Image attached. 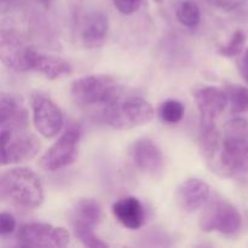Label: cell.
<instances>
[{"mask_svg": "<svg viewBox=\"0 0 248 248\" xmlns=\"http://www.w3.org/2000/svg\"><path fill=\"white\" fill-rule=\"evenodd\" d=\"M0 195L17 207L34 210L43 205L44 188L35 172L27 167H14L0 177Z\"/></svg>", "mask_w": 248, "mask_h": 248, "instance_id": "1", "label": "cell"}, {"mask_svg": "<svg viewBox=\"0 0 248 248\" xmlns=\"http://www.w3.org/2000/svg\"><path fill=\"white\" fill-rule=\"evenodd\" d=\"M155 115L152 104L137 94H124L121 91L115 98L102 107L101 118L114 128H131L149 124Z\"/></svg>", "mask_w": 248, "mask_h": 248, "instance_id": "2", "label": "cell"}, {"mask_svg": "<svg viewBox=\"0 0 248 248\" xmlns=\"http://www.w3.org/2000/svg\"><path fill=\"white\" fill-rule=\"evenodd\" d=\"M121 87L108 75H86L74 80L70 86L72 99L81 108L104 107L113 101Z\"/></svg>", "mask_w": 248, "mask_h": 248, "instance_id": "3", "label": "cell"}, {"mask_svg": "<svg viewBox=\"0 0 248 248\" xmlns=\"http://www.w3.org/2000/svg\"><path fill=\"white\" fill-rule=\"evenodd\" d=\"M102 207L93 199H80L70 212V224L75 237L84 246L106 248L108 244L94 234V229L102 220Z\"/></svg>", "mask_w": 248, "mask_h": 248, "instance_id": "4", "label": "cell"}, {"mask_svg": "<svg viewBox=\"0 0 248 248\" xmlns=\"http://www.w3.org/2000/svg\"><path fill=\"white\" fill-rule=\"evenodd\" d=\"M199 225L205 232H219L227 236H234L241 230L242 217L232 203L218 199L206 207Z\"/></svg>", "mask_w": 248, "mask_h": 248, "instance_id": "5", "label": "cell"}, {"mask_svg": "<svg viewBox=\"0 0 248 248\" xmlns=\"http://www.w3.org/2000/svg\"><path fill=\"white\" fill-rule=\"evenodd\" d=\"M81 140L79 125H70L39 160V166L47 172H56L77 160Z\"/></svg>", "mask_w": 248, "mask_h": 248, "instance_id": "6", "label": "cell"}, {"mask_svg": "<svg viewBox=\"0 0 248 248\" xmlns=\"http://www.w3.org/2000/svg\"><path fill=\"white\" fill-rule=\"evenodd\" d=\"M16 241L19 247L62 248L69 244V232L47 223H26L17 230Z\"/></svg>", "mask_w": 248, "mask_h": 248, "instance_id": "7", "label": "cell"}, {"mask_svg": "<svg viewBox=\"0 0 248 248\" xmlns=\"http://www.w3.org/2000/svg\"><path fill=\"white\" fill-rule=\"evenodd\" d=\"M1 166L21 164L34 159L40 152V140L27 130H0Z\"/></svg>", "mask_w": 248, "mask_h": 248, "instance_id": "8", "label": "cell"}, {"mask_svg": "<svg viewBox=\"0 0 248 248\" xmlns=\"http://www.w3.org/2000/svg\"><path fill=\"white\" fill-rule=\"evenodd\" d=\"M33 123L36 131L45 138H53L62 131L64 116L60 107L43 93L31 96Z\"/></svg>", "mask_w": 248, "mask_h": 248, "instance_id": "9", "label": "cell"}, {"mask_svg": "<svg viewBox=\"0 0 248 248\" xmlns=\"http://www.w3.org/2000/svg\"><path fill=\"white\" fill-rule=\"evenodd\" d=\"M34 48L17 31L2 29L0 35V57L6 67L16 72H27Z\"/></svg>", "mask_w": 248, "mask_h": 248, "instance_id": "10", "label": "cell"}, {"mask_svg": "<svg viewBox=\"0 0 248 248\" xmlns=\"http://www.w3.org/2000/svg\"><path fill=\"white\" fill-rule=\"evenodd\" d=\"M136 169L147 176L159 177L165 167V157L159 145L150 138H138L128 149Z\"/></svg>", "mask_w": 248, "mask_h": 248, "instance_id": "11", "label": "cell"}, {"mask_svg": "<svg viewBox=\"0 0 248 248\" xmlns=\"http://www.w3.org/2000/svg\"><path fill=\"white\" fill-rule=\"evenodd\" d=\"M220 169L229 176L248 173V138L223 137Z\"/></svg>", "mask_w": 248, "mask_h": 248, "instance_id": "12", "label": "cell"}, {"mask_svg": "<svg viewBox=\"0 0 248 248\" xmlns=\"http://www.w3.org/2000/svg\"><path fill=\"white\" fill-rule=\"evenodd\" d=\"M196 106L200 111V120L216 121L229 104L225 90L216 86H202L194 91Z\"/></svg>", "mask_w": 248, "mask_h": 248, "instance_id": "13", "label": "cell"}, {"mask_svg": "<svg viewBox=\"0 0 248 248\" xmlns=\"http://www.w3.org/2000/svg\"><path fill=\"white\" fill-rule=\"evenodd\" d=\"M211 186L200 178L186 179L177 189V203L184 212H195L207 202Z\"/></svg>", "mask_w": 248, "mask_h": 248, "instance_id": "14", "label": "cell"}, {"mask_svg": "<svg viewBox=\"0 0 248 248\" xmlns=\"http://www.w3.org/2000/svg\"><path fill=\"white\" fill-rule=\"evenodd\" d=\"M109 29V19L104 12L91 11L81 22V40L86 47L97 48L103 45Z\"/></svg>", "mask_w": 248, "mask_h": 248, "instance_id": "15", "label": "cell"}, {"mask_svg": "<svg viewBox=\"0 0 248 248\" xmlns=\"http://www.w3.org/2000/svg\"><path fill=\"white\" fill-rule=\"evenodd\" d=\"M113 215L123 227L128 230H137L144 224V207L137 198L126 196L113 203Z\"/></svg>", "mask_w": 248, "mask_h": 248, "instance_id": "16", "label": "cell"}, {"mask_svg": "<svg viewBox=\"0 0 248 248\" xmlns=\"http://www.w3.org/2000/svg\"><path fill=\"white\" fill-rule=\"evenodd\" d=\"M28 114L16 98L6 93L0 97V130H27Z\"/></svg>", "mask_w": 248, "mask_h": 248, "instance_id": "17", "label": "cell"}, {"mask_svg": "<svg viewBox=\"0 0 248 248\" xmlns=\"http://www.w3.org/2000/svg\"><path fill=\"white\" fill-rule=\"evenodd\" d=\"M29 69L40 73L41 75L50 80L67 77L73 70L69 62L63 58L57 57V56L40 55L35 50L33 51V55H31Z\"/></svg>", "mask_w": 248, "mask_h": 248, "instance_id": "18", "label": "cell"}, {"mask_svg": "<svg viewBox=\"0 0 248 248\" xmlns=\"http://www.w3.org/2000/svg\"><path fill=\"white\" fill-rule=\"evenodd\" d=\"M199 145L205 159L211 161L223 145L222 136L216 126L215 121L200 120V132H199Z\"/></svg>", "mask_w": 248, "mask_h": 248, "instance_id": "19", "label": "cell"}, {"mask_svg": "<svg viewBox=\"0 0 248 248\" xmlns=\"http://www.w3.org/2000/svg\"><path fill=\"white\" fill-rule=\"evenodd\" d=\"M228 101L230 104V113H248V89L241 85H228L225 87Z\"/></svg>", "mask_w": 248, "mask_h": 248, "instance_id": "20", "label": "cell"}, {"mask_svg": "<svg viewBox=\"0 0 248 248\" xmlns=\"http://www.w3.org/2000/svg\"><path fill=\"white\" fill-rule=\"evenodd\" d=\"M176 17L182 26L186 28H195L201 19V12L198 4L191 0H184L177 6Z\"/></svg>", "mask_w": 248, "mask_h": 248, "instance_id": "21", "label": "cell"}, {"mask_svg": "<svg viewBox=\"0 0 248 248\" xmlns=\"http://www.w3.org/2000/svg\"><path fill=\"white\" fill-rule=\"evenodd\" d=\"M186 114V107L178 99H166L159 107V116L162 123L174 125L178 124Z\"/></svg>", "mask_w": 248, "mask_h": 248, "instance_id": "22", "label": "cell"}, {"mask_svg": "<svg viewBox=\"0 0 248 248\" xmlns=\"http://www.w3.org/2000/svg\"><path fill=\"white\" fill-rule=\"evenodd\" d=\"M245 44H246V34L241 29H237V31H234L229 41L218 48V52H219L220 56H224V57H236V56H240L242 53Z\"/></svg>", "mask_w": 248, "mask_h": 248, "instance_id": "23", "label": "cell"}, {"mask_svg": "<svg viewBox=\"0 0 248 248\" xmlns=\"http://www.w3.org/2000/svg\"><path fill=\"white\" fill-rule=\"evenodd\" d=\"M225 137L248 138V120L241 116L232 119L228 121L224 128Z\"/></svg>", "mask_w": 248, "mask_h": 248, "instance_id": "24", "label": "cell"}, {"mask_svg": "<svg viewBox=\"0 0 248 248\" xmlns=\"http://www.w3.org/2000/svg\"><path fill=\"white\" fill-rule=\"evenodd\" d=\"M113 4L121 14L132 15L140 10L142 0H113Z\"/></svg>", "mask_w": 248, "mask_h": 248, "instance_id": "25", "label": "cell"}, {"mask_svg": "<svg viewBox=\"0 0 248 248\" xmlns=\"http://www.w3.org/2000/svg\"><path fill=\"white\" fill-rule=\"evenodd\" d=\"M16 219L14 216L9 212H1L0 213V234L1 236H6V235L12 234L16 229Z\"/></svg>", "mask_w": 248, "mask_h": 248, "instance_id": "26", "label": "cell"}, {"mask_svg": "<svg viewBox=\"0 0 248 248\" xmlns=\"http://www.w3.org/2000/svg\"><path fill=\"white\" fill-rule=\"evenodd\" d=\"M242 0H208L216 7H219L223 10H232L241 4Z\"/></svg>", "mask_w": 248, "mask_h": 248, "instance_id": "27", "label": "cell"}, {"mask_svg": "<svg viewBox=\"0 0 248 248\" xmlns=\"http://www.w3.org/2000/svg\"><path fill=\"white\" fill-rule=\"evenodd\" d=\"M237 67H239V72L241 74V77L244 78L245 81L248 84V48L242 53Z\"/></svg>", "mask_w": 248, "mask_h": 248, "instance_id": "28", "label": "cell"}, {"mask_svg": "<svg viewBox=\"0 0 248 248\" xmlns=\"http://www.w3.org/2000/svg\"><path fill=\"white\" fill-rule=\"evenodd\" d=\"M5 1H6V0H1V2H2V4H4V2H5Z\"/></svg>", "mask_w": 248, "mask_h": 248, "instance_id": "29", "label": "cell"}]
</instances>
